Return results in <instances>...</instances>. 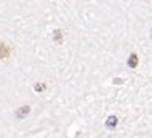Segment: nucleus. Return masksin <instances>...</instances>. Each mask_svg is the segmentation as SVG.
Returning a JSON list of instances; mask_svg holds the SVG:
<instances>
[{
  "mask_svg": "<svg viewBox=\"0 0 152 138\" xmlns=\"http://www.w3.org/2000/svg\"><path fill=\"white\" fill-rule=\"evenodd\" d=\"M112 124H115V118H110V120L107 121V126H112Z\"/></svg>",
  "mask_w": 152,
  "mask_h": 138,
  "instance_id": "nucleus-2",
  "label": "nucleus"
},
{
  "mask_svg": "<svg viewBox=\"0 0 152 138\" xmlns=\"http://www.w3.org/2000/svg\"><path fill=\"white\" fill-rule=\"evenodd\" d=\"M28 112H30V107H28V106H23L22 109H19V110H17V113H16V115H17V118H23V115H25V113H28Z\"/></svg>",
  "mask_w": 152,
  "mask_h": 138,
  "instance_id": "nucleus-1",
  "label": "nucleus"
}]
</instances>
